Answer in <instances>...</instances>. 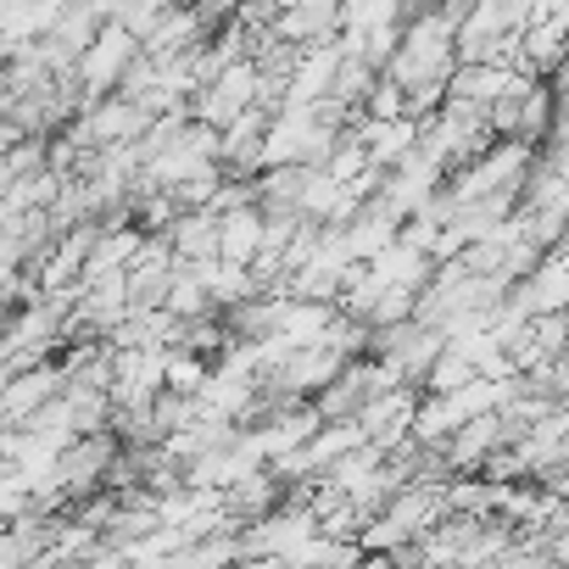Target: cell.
Listing matches in <instances>:
<instances>
[{
  "label": "cell",
  "instance_id": "obj_1",
  "mask_svg": "<svg viewBox=\"0 0 569 569\" xmlns=\"http://www.w3.org/2000/svg\"><path fill=\"white\" fill-rule=\"evenodd\" d=\"M257 96H262V68H257V57H240L190 96V112L212 129H229L246 107H257Z\"/></svg>",
  "mask_w": 569,
  "mask_h": 569
},
{
  "label": "cell",
  "instance_id": "obj_2",
  "mask_svg": "<svg viewBox=\"0 0 569 569\" xmlns=\"http://www.w3.org/2000/svg\"><path fill=\"white\" fill-rule=\"evenodd\" d=\"M140 34L134 29H123L118 18H107V29L96 34V46L79 57V79H84V96L90 101H101V96H118V84H123V73H129V62L140 57Z\"/></svg>",
  "mask_w": 569,
  "mask_h": 569
},
{
  "label": "cell",
  "instance_id": "obj_3",
  "mask_svg": "<svg viewBox=\"0 0 569 569\" xmlns=\"http://www.w3.org/2000/svg\"><path fill=\"white\" fill-rule=\"evenodd\" d=\"M519 79H525V73L508 68V62H458V73H452V96L491 107V101H502L508 90H519Z\"/></svg>",
  "mask_w": 569,
  "mask_h": 569
}]
</instances>
